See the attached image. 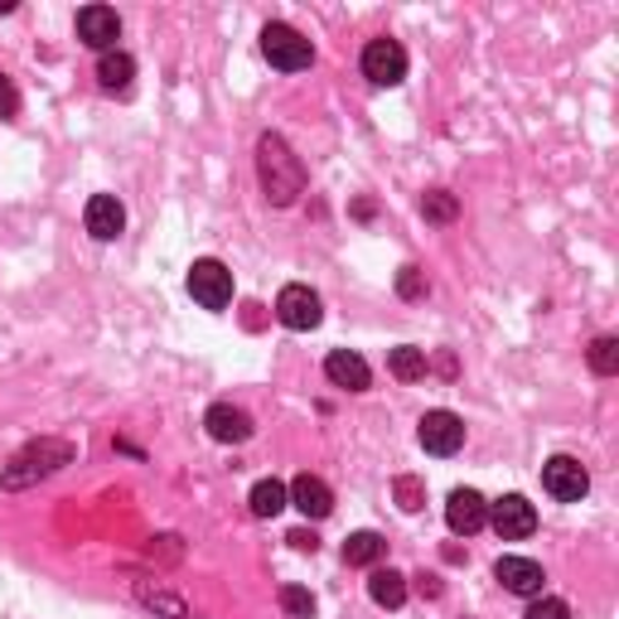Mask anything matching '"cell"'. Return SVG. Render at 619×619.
<instances>
[{
    "label": "cell",
    "mask_w": 619,
    "mask_h": 619,
    "mask_svg": "<svg viewBox=\"0 0 619 619\" xmlns=\"http://www.w3.org/2000/svg\"><path fill=\"white\" fill-rule=\"evenodd\" d=\"M392 489H397V503H402V513H421V509H426V484H421V479L402 475L397 484H392Z\"/></svg>",
    "instance_id": "cell-25"
},
{
    "label": "cell",
    "mask_w": 619,
    "mask_h": 619,
    "mask_svg": "<svg viewBox=\"0 0 619 619\" xmlns=\"http://www.w3.org/2000/svg\"><path fill=\"white\" fill-rule=\"evenodd\" d=\"M15 111H20V93H15V83L0 73V121H10Z\"/></svg>",
    "instance_id": "cell-28"
},
{
    "label": "cell",
    "mask_w": 619,
    "mask_h": 619,
    "mask_svg": "<svg viewBox=\"0 0 619 619\" xmlns=\"http://www.w3.org/2000/svg\"><path fill=\"white\" fill-rule=\"evenodd\" d=\"M543 489L551 493V499H561V503H581L585 493H591V475H585L581 460L551 455L543 465Z\"/></svg>",
    "instance_id": "cell-6"
},
{
    "label": "cell",
    "mask_w": 619,
    "mask_h": 619,
    "mask_svg": "<svg viewBox=\"0 0 619 619\" xmlns=\"http://www.w3.org/2000/svg\"><path fill=\"white\" fill-rule=\"evenodd\" d=\"M382 557H388V543H382L378 533H354L344 543V561H348V567H378Z\"/></svg>",
    "instance_id": "cell-19"
},
{
    "label": "cell",
    "mask_w": 619,
    "mask_h": 619,
    "mask_svg": "<svg viewBox=\"0 0 619 619\" xmlns=\"http://www.w3.org/2000/svg\"><path fill=\"white\" fill-rule=\"evenodd\" d=\"M262 53H266V63L281 73H300V69H310L314 63V44L300 35L296 25H266L262 29Z\"/></svg>",
    "instance_id": "cell-3"
},
{
    "label": "cell",
    "mask_w": 619,
    "mask_h": 619,
    "mask_svg": "<svg viewBox=\"0 0 619 619\" xmlns=\"http://www.w3.org/2000/svg\"><path fill=\"white\" fill-rule=\"evenodd\" d=\"M286 543L296 547V551H314V547H320V537H314V533H306V527H296V533H290Z\"/></svg>",
    "instance_id": "cell-29"
},
{
    "label": "cell",
    "mask_w": 619,
    "mask_h": 619,
    "mask_svg": "<svg viewBox=\"0 0 619 619\" xmlns=\"http://www.w3.org/2000/svg\"><path fill=\"white\" fill-rule=\"evenodd\" d=\"M445 523H450V533H460V537L479 533V527L489 523V503H484V493L455 489V493L445 499Z\"/></svg>",
    "instance_id": "cell-12"
},
{
    "label": "cell",
    "mask_w": 619,
    "mask_h": 619,
    "mask_svg": "<svg viewBox=\"0 0 619 619\" xmlns=\"http://www.w3.org/2000/svg\"><path fill=\"white\" fill-rule=\"evenodd\" d=\"M527 619H571V605L557 600V595H533V605H527Z\"/></svg>",
    "instance_id": "cell-26"
},
{
    "label": "cell",
    "mask_w": 619,
    "mask_h": 619,
    "mask_svg": "<svg viewBox=\"0 0 619 619\" xmlns=\"http://www.w3.org/2000/svg\"><path fill=\"white\" fill-rule=\"evenodd\" d=\"M281 610L290 619H314V595L306 585H281Z\"/></svg>",
    "instance_id": "cell-23"
},
{
    "label": "cell",
    "mask_w": 619,
    "mask_h": 619,
    "mask_svg": "<svg viewBox=\"0 0 619 619\" xmlns=\"http://www.w3.org/2000/svg\"><path fill=\"white\" fill-rule=\"evenodd\" d=\"M493 581H499L509 595H527V600H533V595H543V585H547L543 567H537L533 557H499Z\"/></svg>",
    "instance_id": "cell-11"
},
{
    "label": "cell",
    "mask_w": 619,
    "mask_h": 619,
    "mask_svg": "<svg viewBox=\"0 0 619 619\" xmlns=\"http://www.w3.org/2000/svg\"><path fill=\"white\" fill-rule=\"evenodd\" d=\"M591 368L600 378H615L619 373V340H615V334H600V340L591 344Z\"/></svg>",
    "instance_id": "cell-22"
},
{
    "label": "cell",
    "mask_w": 619,
    "mask_h": 619,
    "mask_svg": "<svg viewBox=\"0 0 619 619\" xmlns=\"http://www.w3.org/2000/svg\"><path fill=\"white\" fill-rule=\"evenodd\" d=\"M257 175H262V189L272 204H296V194L306 189V165L296 160V151H290L281 136L266 131L262 141H257Z\"/></svg>",
    "instance_id": "cell-2"
},
{
    "label": "cell",
    "mask_w": 619,
    "mask_h": 619,
    "mask_svg": "<svg viewBox=\"0 0 619 619\" xmlns=\"http://www.w3.org/2000/svg\"><path fill=\"white\" fill-rule=\"evenodd\" d=\"M388 368H392V378H402V382H421L426 378V348H412V344L392 348Z\"/></svg>",
    "instance_id": "cell-21"
},
{
    "label": "cell",
    "mask_w": 619,
    "mask_h": 619,
    "mask_svg": "<svg viewBox=\"0 0 619 619\" xmlns=\"http://www.w3.org/2000/svg\"><path fill=\"white\" fill-rule=\"evenodd\" d=\"M131 78H136V59L121 49H111L97 59V83H103V93H127Z\"/></svg>",
    "instance_id": "cell-17"
},
{
    "label": "cell",
    "mask_w": 619,
    "mask_h": 619,
    "mask_svg": "<svg viewBox=\"0 0 619 619\" xmlns=\"http://www.w3.org/2000/svg\"><path fill=\"white\" fill-rule=\"evenodd\" d=\"M421 213H426L431 223H450V218L460 213V204H455V194H445V189H431V194L421 199Z\"/></svg>",
    "instance_id": "cell-24"
},
{
    "label": "cell",
    "mask_w": 619,
    "mask_h": 619,
    "mask_svg": "<svg viewBox=\"0 0 619 619\" xmlns=\"http://www.w3.org/2000/svg\"><path fill=\"white\" fill-rule=\"evenodd\" d=\"M276 320L286 324V330H314V324L324 320V306H320V296H314L310 286H286L276 296Z\"/></svg>",
    "instance_id": "cell-10"
},
{
    "label": "cell",
    "mask_w": 619,
    "mask_h": 619,
    "mask_svg": "<svg viewBox=\"0 0 619 619\" xmlns=\"http://www.w3.org/2000/svg\"><path fill=\"white\" fill-rule=\"evenodd\" d=\"M286 493H290V503H296L306 517H330L334 513V493H330V484H324L320 475H296Z\"/></svg>",
    "instance_id": "cell-15"
},
{
    "label": "cell",
    "mask_w": 619,
    "mask_h": 619,
    "mask_svg": "<svg viewBox=\"0 0 619 619\" xmlns=\"http://www.w3.org/2000/svg\"><path fill=\"white\" fill-rule=\"evenodd\" d=\"M397 296L402 300H421L426 296V276L416 272V266H402L397 272Z\"/></svg>",
    "instance_id": "cell-27"
},
{
    "label": "cell",
    "mask_w": 619,
    "mask_h": 619,
    "mask_svg": "<svg viewBox=\"0 0 619 619\" xmlns=\"http://www.w3.org/2000/svg\"><path fill=\"white\" fill-rule=\"evenodd\" d=\"M189 296L204 310H228L233 306V272L223 262H213V257H204V262L189 266Z\"/></svg>",
    "instance_id": "cell-4"
},
{
    "label": "cell",
    "mask_w": 619,
    "mask_h": 619,
    "mask_svg": "<svg viewBox=\"0 0 619 619\" xmlns=\"http://www.w3.org/2000/svg\"><path fill=\"white\" fill-rule=\"evenodd\" d=\"M324 378L334 382V388H348V392H364L373 373H368V364L358 354H348V348H334L330 358H324Z\"/></svg>",
    "instance_id": "cell-16"
},
{
    "label": "cell",
    "mask_w": 619,
    "mask_h": 619,
    "mask_svg": "<svg viewBox=\"0 0 619 619\" xmlns=\"http://www.w3.org/2000/svg\"><path fill=\"white\" fill-rule=\"evenodd\" d=\"M78 39L97 53H111L121 39V15L111 5H83L78 10Z\"/></svg>",
    "instance_id": "cell-9"
},
{
    "label": "cell",
    "mask_w": 619,
    "mask_h": 619,
    "mask_svg": "<svg viewBox=\"0 0 619 619\" xmlns=\"http://www.w3.org/2000/svg\"><path fill=\"white\" fill-rule=\"evenodd\" d=\"M83 223L97 242H111V238H121V228H127V209L117 204V194H93L87 199Z\"/></svg>",
    "instance_id": "cell-13"
},
{
    "label": "cell",
    "mask_w": 619,
    "mask_h": 619,
    "mask_svg": "<svg viewBox=\"0 0 619 619\" xmlns=\"http://www.w3.org/2000/svg\"><path fill=\"white\" fill-rule=\"evenodd\" d=\"M421 450L426 455H455L460 445H465V421H460L455 412H445V407H436V412H426L421 416Z\"/></svg>",
    "instance_id": "cell-8"
},
{
    "label": "cell",
    "mask_w": 619,
    "mask_h": 619,
    "mask_svg": "<svg viewBox=\"0 0 619 619\" xmlns=\"http://www.w3.org/2000/svg\"><path fill=\"white\" fill-rule=\"evenodd\" d=\"M416 591H421V595H441V581H436V576H416Z\"/></svg>",
    "instance_id": "cell-30"
},
{
    "label": "cell",
    "mask_w": 619,
    "mask_h": 619,
    "mask_svg": "<svg viewBox=\"0 0 619 619\" xmlns=\"http://www.w3.org/2000/svg\"><path fill=\"white\" fill-rule=\"evenodd\" d=\"M364 78L373 87H397L407 78V49L397 39H373L364 49Z\"/></svg>",
    "instance_id": "cell-7"
},
{
    "label": "cell",
    "mask_w": 619,
    "mask_h": 619,
    "mask_svg": "<svg viewBox=\"0 0 619 619\" xmlns=\"http://www.w3.org/2000/svg\"><path fill=\"white\" fill-rule=\"evenodd\" d=\"M247 503H252L257 517H276L290 503V493H286V484H281V479H257L252 484V499H247Z\"/></svg>",
    "instance_id": "cell-20"
},
{
    "label": "cell",
    "mask_w": 619,
    "mask_h": 619,
    "mask_svg": "<svg viewBox=\"0 0 619 619\" xmlns=\"http://www.w3.org/2000/svg\"><path fill=\"white\" fill-rule=\"evenodd\" d=\"M73 460H78L73 441H63V436H39V441H29L5 469H0V489H29L35 479L59 475V469L73 465Z\"/></svg>",
    "instance_id": "cell-1"
},
{
    "label": "cell",
    "mask_w": 619,
    "mask_h": 619,
    "mask_svg": "<svg viewBox=\"0 0 619 619\" xmlns=\"http://www.w3.org/2000/svg\"><path fill=\"white\" fill-rule=\"evenodd\" d=\"M489 523L503 543H523V537L537 533V509L523 499V493H503L499 503H489Z\"/></svg>",
    "instance_id": "cell-5"
},
{
    "label": "cell",
    "mask_w": 619,
    "mask_h": 619,
    "mask_svg": "<svg viewBox=\"0 0 619 619\" xmlns=\"http://www.w3.org/2000/svg\"><path fill=\"white\" fill-rule=\"evenodd\" d=\"M204 426H209L213 441H223V445H242L247 436H252V416H247L242 407H233V402H213Z\"/></svg>",
    "instance_id": "cell-14"
},
{
    "label": "cell",
    "mask_w": 619,
    "mask_h": 619,
    "mask_svg": "<svg viewBox=\"0 0 619 619\" xmlns=\"http://www.w3.org/2000/svg\"><path fill=\"white\" fill-rule=\"evenodd\" d=\"M368 595H373V605L382 610H397L402 600H407V576L392 567H373V576H368Z\"/></svg>",
    "instance_id": "cell-18"
}]
</instances>
